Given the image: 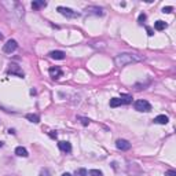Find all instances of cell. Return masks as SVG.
<instances>
[{
	"label": "cell",
	"mask_w": 176,
	"mask_h": 176,
	"mask_svg": "<svg viewBox=\"0 0 176 176\" xmlns=\"http://www.w3.org/2000/svg\"><path fill=\"white\" fill-rule=\"evenodd\" d=\"M48 73H50V76H51V77H52L54 80L59 79L61 76H62V70H61L59 66H55V68H50Z\"/></svg>",
	"instance_id": "cell-7"
},
{
	"label": "cell",
	"mask_w": 176,
	"mask_h": 176,
	"mask_svg": "<svg viewBox=\"0 0 176 176\" xmlns=\"http://www.w3.org/2000/svg\"><path fill=\"white\" fill-rule=\"evenodd\" d=\"M172 10H174V7H164V8H162V12L169 14V12H172Z\"/></svg>",
	"instance_id": "cell-23"
},
{
	"label": "cell",
	"mask_w": 176,
	"mask_h": 176,
	"mask_svg": "<svg viewBox=\"0 0 176 176\" xmlns=\"http://www.w3.org/2000/svg\"><path fill=\"white\" fill-rule=\"evenodd\" d=\"M3 145H4V143H3V142H0V147H3Z\"/></svg>",
	"instance_id": "cell-28"
},
{
	"label": "cell",
	"mask_w": 176,
	"mask_h": 176,
	"mask_svg": "<svg viewBox=\"0 0 176 176\" xmlns=\"http://www.w3.org/2000/svg\"><path fill=\"white\" fill-rule=\"evenodd\" d=\"M50 136L52 138V139H56V132H50Z\"/></svg>",
	"instance_id": "cell-25"
},
{
	"label": "cell",
	"mask_w": 176,
	"mask_h": 176,
	"mask_svg": "<svg viewBox=\"0 0 176 176\" xmlns=\"http://www.w3.org/2000/svg\"><path fill=\"white\" fill-rule=\"evenodd\" d=\"M116 147L118 150H123V151H127V150L131 149V143L125 139H118L116 142Z\"/></svg>",
	"instance_id": "cell-5"
},
{
	"label": "cell",
	"mask_w": 176,
	"mask_h": 176,
	"mask_svg": "<svg viewBox=\"0 0 176 176\" xmlns=\"http://www.w3.org/2000/svg\"><path fill=\"white\" fill-rule=\"evenodd\" d=\"M85 11H89V12H92V14H95V15H103V10L102 8H99V7H88V8H85Z\"/></svg>",
	"instance_id": "cell-14"
},
{
	"label": "cell",
	"mask_w": 176,
	"mask_h": 176,
	"mask_svg": "<svg viewBox=\"0 0 176 176\" xmlns=\"http://www.w3.org/2000/svg\"><path fill=\"white\" fill-rule=\"evenodd\" d=\"M166 26H168V25H166L164 21H157V22H154V29L156 30H164Z\"/></svg>",
	"instance_id": "cell-15"
},
{
	"label": "cell",
	"mask_w": 176,
	"mask_h": 176,
	"mask_svg": "<svg viewBox=\"0 0 176 176\" xmlns=\"http://www.w3.org/2000/svg\"><path fill=\"white\" fill-rule=\"evenodd\" d=\"M146 30H147V34H149V36H153V34H154V30H153L151 28H146Z\"/></svg>",
	"instance_id": "cell-24"
},
{
	"label": "cell",
	"mask_w": 176,
	"mask_h": 176,
	"mask_svg": "<svg viewBox=\"0 0 176 176\" xmlns=\"http://www.w3.org/2000/svg\"><path fill=\"white\" fill-rule=\"evenodd\" d=\"M120 105H121V101L118 98L110 99V107H117V106H120Z\"/></svg>",
	"instance_id": "cell-18"
},
{
	"label": "cell",
	"mask_w": 176,
	"mask_h": 176,
	"mask_svg": "<svg viewBox=\"0 0 176 176\" xmlns=\"http://www.w3.org/2000/svg\"><path fill=\"white\" fill-rule=\"evenodd\" d=\"M121 101V105H129L132 103V97L128 94H121V97L118 98Z\"/></svg>",
	"instance_id": "cell-10"
},
{
	"label": "cell",
	"mask_w": 176,
	"mask_h": 176,
	"mask_svg": "<svg viewBox=\"0 0 176 176\" xmlns=\"http://www.w3.org/2000/svg\"><path fill=\"white\" fill-rule=\"evenodd\" d=\"M89 176H103V174H102L101 171H98V169H91V171L88 172Z\"/></svg>",
	"instance_id": "cell-19"
},
{
	"label": "cell",
	"mask_w": 176,
	"mask_h": 176,
	"mask_svg": "<svg viewBox=\"0 0 176 176\" xmlns=\"http://www.w3.org/2000/svg\"><path fill=\"white\" fill-rule=\"evenodd\" d=\"M58 147H59L61 151H63V153H70V151H72V145H70L69 142H65V140L59 142Z\"/></svg>",
	"instance_id": "cell-8"
},
{
	"label": "cell",
	"mask_w": 176,
	"mask_h": 176,
	"mask_svg": "<svg viewBox=\"0 0 176 176\" xmlns=\"http://www.w3.org/2000/svg\"><path fill=\"white\" fill-rule=\"evenodd\" d=\"M133 107H135V110H138V111H150L151 110V105H150L147 101H145V99L136 101L135 105H133Z\"/></svg>",
	"instance_id": "cell-3"
},
{
	"label": "cell",
	"mask_w": 176,
	"mask_h": 176,
	"mask_svg": "<svg viewBox=\"0 0 176 176\" xmlns=\"http://www.w3.org/2000/svg\"><path fill=\"white\" fill-rule=\"evenodd\" d=\"M138 21H139L140 25H143V22L146 21V14H143V12H142V14L139 15V18H138Z\"/></svg>",
	"instance_id": "cell-20"
},
{
	"label": "cell",
	"mask_w": 176,
	"mask_h": 176,
	"mask_svg": "<svg viewBox=\"0 0 176 176\" xmlns=\"http://www.w3.org/2000/svg\"><path fill=\"white\" fill-rule=\"evenodd\" d=\"M46 6H47V3L44 2V0H36V2L32 3V8H33V10H39V8L46 7Z\"/></svg>",
	"instance_id": "cell-12"
},
{
	"label": "cell",
	"mask_w": 176,
	"mask_h": 176,
	"mask_svg": "<svg viewBox=\"0 0 176 176\" xmlns=\"http://www.w3.org/2000/svg\"><path fill=\"white\" fill-rule=\"evenodd\" d=\"M15 154H17L18 157H28L29 154H28V150L25 149V147L22 146H18L17 149H15Z\"/></svg>",
	"instance_id": "cell-13"
},
{
	"label": "cell",
	"mask_w": 176,
	"mask_h": 176,
	"mask_svg": "<svg viewBox=\"0 0 176 176\" xmlns=\"http://www.w3.org/2000/svg\"><path fill=\"white\" fill-rule=\"evenodd\" d=\"M56 10H58L59 14H62L63 17H66V18H77V17H80V14L77 11L72 10V8H68V7H62V6H59Z\"/></svg>",
	"instance_id": "cell-2"
},
{
	"label": "cell",
	"mask_w": 176,
	"mask_h": 176,
	"mask_svg": "<svg viewBox=\"0 0 176 176\" xmlns=\"http://www.w3.org/2000/svg\"><path fill=\"white\" fill-rule=\"evenodd\" d=\"M62 176H72V175H70V174H68V172H66V174H63Z\"/></svg>",
	"instance_id": "cell-26"
},
{
	"label": "cell",
	"mask_w": 176,
	"mask_h": 176,
	"mask_svg": "<svg viewBox=\"0 0 176 176\" xmlns=\"http://www.w3.org/2000/svg\"><path fill=\"white\" fill-rule=\"evenodd\" d=\"M0 40H3V34L2 33H0Z\"/></svg>",
	"instance_id": "cell-27"
},
{
	"label": "cell",
	"mask_w": 176,
	"mask_h": 176,
	"mask_svg": "<svg viewBox=\"0 0 176 176\" xmlns=\"http://www.w3.org/2000/svg\"><path fill=\"white\" fill-rule=\"evenodd\" d=\"M74 176H88V171L84 168H80V169H76L74 172Z\"/></svg>",
	"instance_id": "cell-17"
},
{
	"label": "cell",
	"mask_w": 176,
	"mask_h": 176,
	"mask_svg": "<svg viewBox=\"0 0 176 176\" xmlns=\"http://www.w3.org/2000/svg\"><path fill=\"white\" fill-rule=\"evenodd\" d=\"M153 121H154L156 124H161V125H165V124L168 123V117H166L165 114H160V116H157Z\"/></svg>",
	"instance_id": "cell-11"
},
{
	"label": "cell",
	"mask_w": 176,
	"mask_h": 176,
	"mask_svg": "<svg viewBox=\"0 0 176 176\" xmlns=\"http://www.w3.org/2000/svg\"><path fill=\"white\" fill-rule=\"evenodd\" d=\"M26 118L30 121V123H34V124L40 123V117L37 116V114H26Z\"/></svg>",
	"instance_id": "cell-16"
},
{
	"label": "cell",
	"mask_w": 176,
	"mask_h": 176,
	"mask_svg": "<svg viewBox=\"0 0 176 176\" xmlns=\"http://www.w3.org/2000/svg\"><path fill=\"white\" fill-rule=\"evenodd\" d=\"M142 61H145V56L143 55L133 54V52H123V54H118L116 58H114V63H116V66H118V68H124L127 65L142 62Z\"/></svg>",
	"instance_id": "cell-1"
},
{
	"label": "cell",
	"mask_w": 176,
	"mask_h": 176,
	"mask_svg": "<svg viewBox=\"0 0 176 176\" xmlns=\"http://www.w3.org/2000/svg\"><path fill=\"white\" fill-rule=\"evenodd\" d=\"M165 176H176V172L174 171V169H169V171L165 172Z\"/></svg>",
	"instance_id": "cell-22"
},
{
	"label": "cell",
	"mask_w": 176,
	"mask_h": 176,
	"mask_svg": "<svg viewBox=\"0 0 176 176\" xmlns=\"http://www.w3.org/2000/svg\"><path fill=\"white\" fill-rule=\"evenodd\" d=\"M18 48V43L15 40H8L7 43L4 44V47H3V51L7 54H11L12 51H15Z\"/></svg>",
	"instance_id": "cell-4"
},
{
	"label": "cell",
	"mask_w": 176,
	"mask_h": 176,
	"mask_svg": "<svg viewBox=\"0 0 176 176\" xmlns=\"http://www.w3.org/2000/svg\"><path fill=\"white\" fill-rule=\"evenodd\" d=\"M79 120L81 121V124H83V125H88V124H89V120H88V118H84V117H79Z\"/></svg>",
	"instance_id": "cell-21"
},
{
	"label": "cell",
	"mask_w": 176,
	"mask_h": 176,
	"mask_svg": "<svg viewBox=\"0 0 176 176\" xmlns=\"http://www.w3.org/2000/svg\"><path fill=\"white\" fill-rule=\"evenodd\" d=\"M48 55H50V58H52V59H63L65 58V52H63V51H51Z\"/></svg>",
	"instance_id": "cell-9"
},
{
	"label": "cell",
	"mask_w": 176,
	"mask_h": 176,
	"mask_svg": "<svg viewBox=\"0 0 176 176\" xmlns=\"http://www.w3.org/2000/svg\"><path fill=\"white\" fill-rule=\"evenodd\" d=\"M8 73L10 74H17L18 77H24V72L21 70V68L18 65H15V63H11L10 65V68H8Z\"/></svg>",
	"instance_id": "cell-6"
}]
</instances>
